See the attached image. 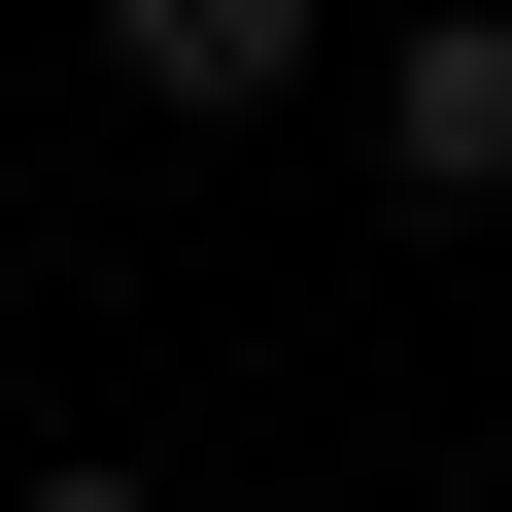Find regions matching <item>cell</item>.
<instances>
[{"mask_svg": "<svg viewBox=\"0 0 512 512\" xmlns=\"http://www.w3.org/2000/svg\"><path fill=\"white\" fill-rule=\"evenodd\" d=\"M308 35H342V0H103V103H171V137H274V103H308Z\"/></svg>", "mask_w": 512, "mask_h": 512, "instance_id": "cell-1", "label": "cell"}, {"mask_svg": "<svg viewBox=\"0 0 512 512\" xmlns=\"http://www.w3.org/2000/svg\"><path fill=\"white\" fill-rule=\"evenodd\" d=\"M376 171L410 205H512V0H410L376 35Z\"/></svg>", "mask_w": 512, "mask_h": 512, "instance_id": "cell-2", "label": "cell"}, {"mask_svg": "<svg viewBox=\"0 0 512 512\" xmlns=\"http://www.w3.org/2000/svg\"><path fill=\"white\" fill-rule=\"evenodd\" d=\"M0 512H171V478H137V444H35V478H0Z\"/></svg>", "mask_w": 512, "mask_h": 512, "instance_id": "cell-3", "label": "cell"}]
</instances>
